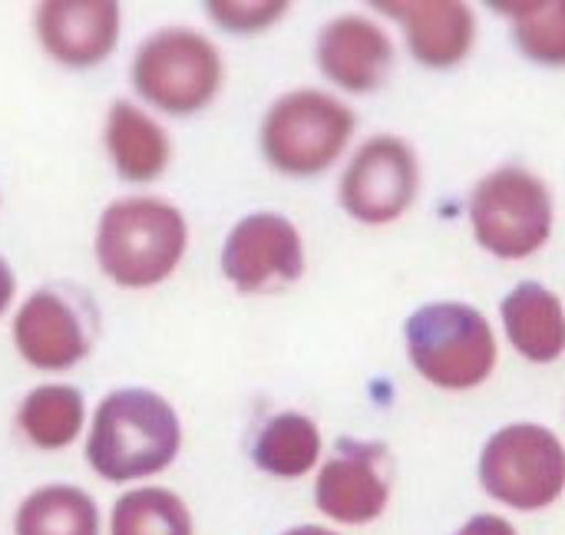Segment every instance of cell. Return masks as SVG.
Listing matches in <instances>:
<instances>
[{
    "label": "cell",
    "mask_w": 565,
    "mask_h": 535,
    "mask_svg": "<svg viewBox=\"0 0 565 535\" xmlns=\"http://www.w3.org/2000/svg\"><path fill=\"white\" fill-rule=\"evenodd\" d=\"M182 453V420L175 407L149 387L109 390L86 427L83 457L113 486H129L166 473Z\"/></svg>",
    "instance_id": "1"
},
{
    "label": "cell",
    "mask_w": 565,
    "mask_h": 535,
    "mask_svg": "<svg viewBox=\"0 0 565 535\" xmlns=\"http://www.w3.org/2000/svg\"><path fill=\"white\" fill-rule=\"evenodd\" d=\"M189 252V222L162 195L113 199L93 232V258L106 281L126 291H149L169 281Z\"/></svg>",
    "instance_id": "2"
},
{
    "label": "cell",
    "mask_w": 565,
    "mask_h": 535,
    "mask_svg": "<svg viewBox=\"0 0 565 535\" xmlns=\"http://www.w3.org/2000/svg\"><path fill=\"white\" fill-rule=\"evenodd\" d=\"M225 83L218 46L195 26H159L139 40L129 60V86L139 103L162 116L205 113Z\"/></svg>",
    "instance_id": "3"
},
{
    "label": "cell",
    "mask_w": 565,
    "mask_h": 535,
    "mask_svg": "<svg viewBox=\"0 0 565 535\" xmlns=\"http://www.w3.org/2000/svg\"><path fill=\"white\" fill-rule=\"evenodd\" d=\"M414 371L440 390H473L497 367V338L473 304L434 301L417 308L404 324Z\"/></svg>",
    "instance_id": "4"
},
{
    "label": "cell",
    "mask_w": 565,
    "mask_h": 535,
    "mask_svg": "<svg viewBox=\"0 0 565 535\" xmlns=\"http://www.w3.org/2000/svg\"><path fill=\"white\" fill-rule=\"evenodd\" d=\"M358 116L351 106L324 89H291L278 96L262 116L258 146L265 162L291 179H308L324 172L341 159Z\"/></svg>",
    "instance_id": "5"
},
{
    "label": "cell",
    "mask_w": 565,
    "mask_h": 535,
    "mask_svg": "<svg viewBox=\"0 0 565 535\" xmlns=\"http://www.w3.org/2000/svg\"><path fill=\"white\" fill-rule=\"evenodd\" d=\"M99 308L83 285L53 281L33 288L10 318V341L20 361L40 374H66L99 341Z\"/></svg>",
    "instance_id": "6"
},
{
    "label": "cell",
    "mask_w": 565,
    "mask_h": 535,
    "mask_svg": "<svg viewBox=\"0 0 565 535\" xmlns=\"http://www.w3.org/2000/svg\"><path fill=\"white\" fill-rule=\"evenodd\" d=\"M470 225L480 248L503 261H523L553 235L550 185L520 165L493 169L470 195Z\"/></svg>",
    "instance_id": "7"
},
{
    "label": "cell",
    "mask_w": 565,
    "mask_h": 535,
    "mask_svg": "<svg viewBox=\"0 0 565 535\" xmlns=\"http://www.w3.org/2000/svg\"><path fill=\"white\" fill-rule=\"evenodd\" d=\"M480 486L516 513H540L565 493L563 440L540 424L497 430L480 453Z\"/></svg>",
    "instance_id": "8"
},
{
    "label": "cell",
    "mask_w": 565,
    "mask_h": 535,
    "mask_svg": "<svg viewBox=\"0 0 565 535\" xmlns=\"http://www.w3.org/2000/svg\"><path fill=\"white\" fill-rule=\"evenodd\" d=\"M420 162L407 139L371 136L348 162L338 195L344 212L361 225L397 222L417 199Z\"/></svg>",
    "instance_id": "9"
},
{
    "label": "cell",
    "mask_w": 565,
    "mask_h": 535,
    "mask_svg": "<svg viewBox=\"0 0 565 535\" xmlns=\"http://www.w3.org/2000/svg\"><path fill=\"white\" fill-rule=\"evenodd\" d=\"M218 265L235 291L271 295L305 275V242L291 218L278 212H252L225 235Z\"/></svg>",
    "instance_id": "10"
},
{
    "label": "cell",
    "mask_w": 565,
    "mask_h": 535,
    "mask_svg": "<svg viewBox=\"0 0 565 535\" xmlns=\"http://www.w3.org/2000/svg\"><path fill=\"white\" fill-rule=\"evenodd\" d=\"M122 33V7L116 0H40L33 7V36L60 69L103 66Z\"/></svg>",
    "instance_id": "11"
},
{
    "label": "cell",
    "mask_w": 565,
    "mask_h": 535,
    "mask_svg": "<svg viewBox=\"0 0 565 535\" xmlns=\"http://www.w3.org/2000/svg\"><path fill=\"white\" fill-rule=\"evenodd\" d=\"M318 510L341 526H367L391 503L387 450L381 443L341 440L315 480Z\"/></svg>",
    "instance_id": "12"
},
{
    "label": "cell",
    "mask_w": 565,
    "mask_h": 535,
    "mask_svg": "<svg viewBox=\"0 0 565 535\" xmlns=\"http://www.w3.org/2000/svg\"><path fill=\"white\" fill-rule=\"evenodd\" d=\"M315 60L334 86L348 93H374L394 66V43L374 20L344 13L321 26Z\"/></svg>",
    "instance_id": "13"
},
{
    "label": "cell",
    "mask_w": 565,
    "mask_h": 535,
    "mask_svg": "<svg viewBox=\"0 0 565 535\" xmlns=\"http://www.w3.org/2000/svg\"><path fill=\"white\" fill-rule=\"evenodd\" d=\"M377 10L404 23L411 56L430 69H450L473 50L477 17L460 0H384Z\"/></svg>",
    "instance_id": "14"
},
{
    "label": "cell",
    "mask_w": 565,
    "mask_h": 535,
    "mask_svg": "<svg viewBox=\"0 0 565 535\" xmlns=\"http://www.w3.org/2000/svg\"><path fill=\"white\" fill-rule=\"evenodd\" d=\"M103 152L116 179L149 185L166 175L172 162V139L142 103L113 99L103 116Z\"/></svg>",
    "instance_id": "15"
},
{
    "label": "cell",
    "mask_w": 565,
    "mask_h": 535,
    "mask_svg": "<svg viewBox=\"0 0 565 535\" xmlns=\"http://www.w3.org/2000/svg\"><path fill=\"white\" fill-rule=\"evenodd\" d=\"M503 331L530 364H553L565 354V308L540 281H523L503 298Z\"/></svg>",
    "instance_id": "16"
},
{
    "label": "cell",
    "mask_w": 565,
    "mask_h": 535,
    "mask_svg": "<svg viewBox=\"0 0 565 535\" xmlns=\"http://www.w3.org/2000/svg\"><path fill=\"white\" fill-rule=\"evenodd\" d=\"M17 434L43 453H60L86 434V397L73 384H40L17 404Z\"/></svg>",
    "instance_id": "17"
},
{
    "label": "cell",
    "mask_w": 565,
    "mask_h": 535,
    "mask_svg": "<svg viewBox=\"0 0 565 535\" xmlns=\"http://www.w3.org/2000/svg\"><path fill=\"white\" fill-rule=\"evenodd\" d=\"M13 535H103V513L83 486L43 483L20 500Z\"/></svg>",
    "instance_id": "18"
},
{
    "label": "cell",
    "mask_w": 565,
    "mask_h": 535,
    "mask_svg": "<svg viewBox=\"0 0 565 535\" xmlns=\"http://www.w3.org/2000/svg\"><path fill=\"white\" fill-rule=\"evenodd\" d=\"M321 460V430L311 417L285 410L262 424L252 443L255 470L275 480H301Z\"/></svg>",
    "instance_id": "19"
},
{
    "label": "cell",
    "mask_w": 565,
    "mask_h": 535,
    "mask_svg": "<svg viewBox=\"0 0 565 535\" xmlns=\"http://www.w3.org/2000/svg\"><path fill=\"white\" fill-rule=\"evenodd\" d=\"M109 535H195L189 503L166 486H132L109 506Z\"/></svg>",
    "instance_id": "20"
},
{
    "label": "cell",
    "mask_w": 565,
    "mask_h": 535,
    "mask_svg": "<svg viewBox=\"0 0 565 535\" xmlns=\"http://www.w3.org/2000/svg\"><path fill=\"white\" fill-rule=\"evenodd\" d=\"M513 20L516 46L543 66H565V0L497 3Z\"/></svg>",
    "instance_id": "21"
},
{
    "label": "cell",
    "mask_w": 565,
    "mask_h": 535,
    "mask_svg": "<svg viewBox=\"0 0 565 535\" xmlns=\"http://www.w3.org/2000/svg\"><path fill=\"white\" fill-rule=\"evenodd\" d=\"M205 13L225 33L252 36V33L275 26L288 13V3L285 0H209Z\"/></svg>",
    "instance_id": "22"
},
{
    "label": "cell",
    "mask_w": 565,
    "mask_h": 535,
    "mask_svg": "<svg viewBox=\"0 0 565 535\" xmlns=\"http://www.w3.org/2000/svg\"><path fill=\"white\" fill-rule=\"evenodd\" d=\"M454 535H520L513 529V523H507L503 516H493V513H480L473 520H467Z\"/></svg>",
    "instance_id": "23"
},
{
    "label": "cell",
    "mask_w": 565,
    "mask_h": 535,
    "mask_svg": "<svg viewBox=\"0 0 565 535\" xmlns=\"http://www.w3.org/2000/svg\"><path fill=\"white\" fill-rule=\"evenodd\" d=\"M13 301H17V275H13L10 261L0 255V318L10 311Z\"/></svg>",
    "instance_id": "24"
},
{
    "label": "cell",
    "mask_w": 565,
    "mask_h": 535,
    "mask_svg": "<svg viewBox=\"0 0 565 535\" xmlns=\"http://www.w3.org/2000/svg\"><path fill=\"white\" fill-rule=\"evenodd\" d=\"M281 535H341V533H331V529H324V526H295V529H288V533Z\"/></svg>",
    "instance_id": "25"
}]
</instances>
